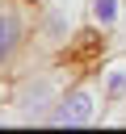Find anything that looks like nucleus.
<instances>
[{"instance_id": "nucleus-5", "label": "nucleus", "mask_w": 126, "mask_h": 134, "mask_svg": "<svg viewBox=\"0 0 126 134\" xmlns=\"http://www.w3.org/2000/svg\"><path fill=\"white\" fill-rule=\"evenodd\" d=\"M101 88H105V100H109V113H105V126L122 121L126 126V50L122 46H109V54L92 67Z\"/></svg>"}, {"instance_id": "nucleus-1", "label": "nucleus", "mask_w": 126, "mask_h": 134, "mask_svg": "<svg viewBox=\"0 0 126 134\" xmlns=\"http://www.w3.org/2000/svg\"><path fill=\"white\" fill-rule=\"evenodd\" d=\"M71 67H63V59H50V63H29L21 75H13L8 80V105L17 109V117H21V126H46L50 121V113L59 109V100H63V92H67V84L76 80V75H67Z\"/></svg>"}, {"instance_id": "nucleus-2", "label": "nucleus", "mask_w": 126, "mask_h": 134, "mask_svg": "<svg viewBox=\"0 0 126 134\" xmlns=\"http://www.w3.org/2000/svg\"><path fill=\"white\" fill-rule=\"evenodd\" d=\"M88 29V0H34V63L67 59Z\"/></svg>"}, {"instance_id": "nucleus-4", "label": "nucleus", "mask_w": 126, "mask_h": 134, "mask_svg": "<svg viewBox=\"0 0 126 134\" xmlns=\"http://www.w3.org/2000/svg\"><path fill=\"white\" fill-rule=\"evenodd\" d=\"M105 113H109L105 88H101L97 71L88 67L67 84V92H63V100L50 113L46 126H55V130H88V126H105Z\"/></svg>"}, {"instance_id": "nucleus-7", "label": "nucleus", "mask_w": 126, "mask_h": 134, "mask_svg": "<svg viewBox=\"0 0 126 134\" xmlns=\"http://www.w3.org/2000/svg\"><path fill=\"white\" fill-rule=\"evenodd\" d=\"M4 84H8V80H0V92H4Z\"/></svg>"}, {"instance_id": "nucleus-3", "label": "nucleus", "mask_w": 126, "mask_h": 134, "mask_svg": "<svg viewBox=\"0 0 126 134\" xmlns=\"http://www.w3.org/2000/svg\"><path fill=\"white\" fill-rule=\"evenodd\" d=\"M34 63V0H0V80Z\"/></svg>"}, {"instance_id": "nucleus-6", "label": "nucleus", "mask_w": 126, "mask_h": 134, "mask_svg": "<svg viewBox=\"0 0 126 134\" xmlns=\"http://www.w3.org/2000/svg\"><path fill=\"white\" fill-rule=\"evenodd\" d=\"M126 25V0H88V29L105 34L109 42Z\"/></svg>"}]
</instances>
